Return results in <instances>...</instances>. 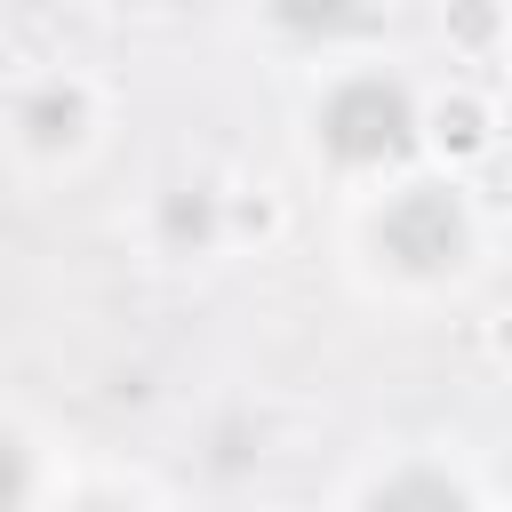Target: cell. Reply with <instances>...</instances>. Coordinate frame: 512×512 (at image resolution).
I'll return each instance as SVG.
<instances>
[{"instance_id": "3957f363", "label": "cell", "mask_w": 512, "mask_h": 512, "mask_svg": "<svg viewBox=\"0 0 512 512\" xmlns=\"http://www.w3.org/2000/svg\"><path fill=\"white\" fill-rule=\"evenodd\" d=\"M272 16L296 24V32H336V24L360 16V0H272Z\"/></svg>"}, {"instance_id": "6da1fadb", "label": "cell", "mask_w": 512, "mask_h": 512, "mask_svg": "<svg viewBox=\"0 0 512 512\" xmlns=\"http://www.w3.org/2000/svg\"><path fill=\"white\" fill-rule=\"evenodd\" d=\"M408 128L416 120H408V96L392 80H352L320 112V136L336 160H392V152H408Z\"/></svg>"}, {"instance_id": "7a4b0ae2", "label": "cell", "mask_w": 512, "mask_h": 512, "mask_svg": "<svg viewBox=\"0 0 512 512\" xmlns=\"http://www.w3.org/2000/svg\"><path fill=\"white\" fill-rule=\"evenodd\" d=\"M384 248H392L408 272H440V264H456V248H464V216H456V200H448V192H408V200H392V208H384Z\"/></svg>"}, {"instance_id": "277c9868", "label": "cell", "mask_w": 512, "mask_h": 512, "mask_svg": "<svg viewBox=\"0 0 512 512\" xmlns=\"http://www.w3.org/2000/svg\"><path fill=\"white\" fill-rule=\"evenodd\" d=\"M376 504H456V488L448 480H392V488H376Z\"/></svg>"}]
</instances>
